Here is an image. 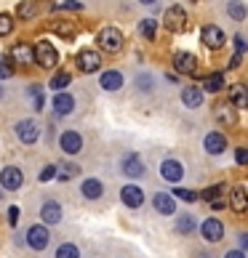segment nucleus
<instances>
[{
  "label": "nucleus",
  "instance_id": "obj_1",
  "mask_svg": "<svg viewBox=\"0 0 248 258\" xmlns=\"http://www.w3.org/2000/svg\"><path fill=\"white\" fill-rule=\"evenodd\" d=\"M24 240H27V245H30L32 250H45V247H48V242H51L48 226H45V224H32L30 229H27Z\"/></svg>",
  "mask_w": 248,
  "mask_h": 258
},
{
  "label": "nucleus",
  "instance_id": "obj_2",
  "mask_svg": "<svg viewBox=\"0 0 248 258\" xmlns=\"http://www.w3.org/2000/svg\"><path fill=\"white\" fill-rule=\"evenodd\" d=\"M35 64H40L43 70H54L56 64H59V51L54 48L51 43H37L35 45Z\"/></svg>",
  "mask_w": 248,
  "mask_h": 258
},
{
  "label": "nucleus",
  "instance_id": "obj_3",
  "mask_svg": "<svg viewBox=\"0 0 248 258\" xmlns=\"http://www.w3.org/2000/svg\"><path fill=\"white\" fill-rule=\"evenodd\" d=\"M99 48H104L107 53H118L123 48V32L118 27H104L99 32Z\"/></svg>",
  "mask_w": 248,
  "mask_h": 258
},
{
  "label": "nucleus",
  "instance_id": "obj_4",
  "mask_svg": "<svg viewBox=\"0 0 248 258\" xmlns=\"http://www.w3.org/2000/svg\"><path fill=\"white\" fill-rule=\"evenodd\" d=\"M14 133H16V139L22 141V144H27V147L35 144V141L40 139V128H37V122L30 120V117H27V120H19L16 125H14Z\"/></svg>",
  "mask_w": 248,
  "mask_h": 258
},
{
  "label": "nucleus",
  "instance_id": "obj_5",
  "mask_svg": "<svg viewBox=\"0 0 248 258\" xmlns=\"http://www.w3.org/2000/svg\"><path fill=\"white\" fill-rule=\"evenodd\" d=\"M75 64H78L80 72L91 75V72L102 70V56H99V51H93V48H83V51H78V56H75Z\"/></svg>",
  "mask_w": 248,
  "mask_h": 258
},
{
  "label": "nucleus",
  "instance_id": "obj_6",
  "mask_svg": "<svg viewBox=\"0 0 248 258\" xmlns=\"http://www.w3.org/2000/svg\"><path fill=\"white\" fill-rule=\"evenodd\" d=\"M24 184V173L22 168L16 165H6L3 170H0V186L6 189V192H16V189H22Z\"/></svg>",
  "mask_w": 248,
  "mask_h": 258
},
{
  "label": "nucleus",
  "instance_id": "obj_7",
  "mask_svg": "<svg viewBox=\"0 0 248 258\" xmlns=\"http://www.w3.org/2000/svg\"><path fill=\"white\" fill-rule=\"evenodd\" d=\"M120 170H123V176H128V178H144V173H147L144 162H141V157L136 152H128V155L120 160Z\"/></svg>",
  "mask_w": 248,
  "mask_h": 258
},
{
  "label": "nucleus",
  "instance_id": "obj_8",
  "mask_svg": "<svg viewBox=\"0 0 248 258\" xmlns=\"http://www.w3.org/2000/svg\"><path fill=\"white\" fill-rule=\"evenodd\" d=\"M163 24L168 27L171 32H184L187 30V11L182 6H171L168 11L163 14Z\"/></svg>",
  "mask_w": 248,
  "mask_h": 258
},
{
  "label": "nucleus",
  "instance_id": "obj_9",
  "mask_svg": "<svg viewBox=\"0 0 248 258\" xmlns=\"http://www.w3.org/2000/svg\"><path fill=\"white\" fill-rule=\"evenodd\" d=\"M8 56H11V61H14L16 67H22V70H27V67H32V64H35V45L16 43Z\"/></svg>",
  "mask_w": 248,
  "mask_h": 258
},
{
  "label": "nucleus",
  "instance_id": "obj_10",
  "mask_svg": "<svg viewBox=\"0 0 248 258\" xmlns=\"http://www.w3.org/2000/svg\"><path fill=\"white\" fill-rule=\"evenodd\" d=\"M120 203L126 205V208H131V210L141 208V205H144V192H141V186L126 184V186L120 189Z\"/></svg>",
  "mask_w": 248,
  "mask_h": 258
},
{
  "label": "nucleus",
  "instance_id": "obj_11",
  "mask_svg": "<svg viewBox=\"0 0 248 258\" xmlns=\"http://www.w3.org/2000/svg\"><path fill=\"white\" fill-rule=\"evenodd\" d=\"M200 234H203L206 242H219L224 237V224L219 221V218H206V221L200 224Z\"/></svg>",
  "mask_w": 248,
  "mask_h": 258
},
{
  "label": "nucleus",
  "instance_id": "obj_12",
  "mask_svg": "<svg viewBox=\"0 0 248 258\" xmlns=\"http://www.w3.org/2000/svg\"><path fill=\"white\" fill-rule=\"evenodd\" d=\"M59 147L64 155H78V152L83 149V136L78 131H64L59 136Z\"/></svg>",
  "mask_w": 248,
  "mask_h": 258
},
{
  "label": "nucleus",
  "instance_id": "obj_13",
  "mask_svg": "<svg viewBox=\"0 0 248 258\" xmlns=\"http://www.w3.org/2000/svg\"><path fill=\"white\" fill-rule=\"evenodd\" d=\"M174 70L179 75H197V59L187 51H179L174 53Z\"/></svg>",
  "mask_w": 248,
  "mask_h": 258
},
{
  "label": "nucleus",
  "instance_id": "obj_14",
  "mask_svg": "<svg viewBox=\"0 0 248 258\" xmlns=\"http://www.w3.org/2000/svg\"><path fill=\"white\" fill-rule=\"evenodd\" d=\"M160 176H163L168 184H179L184 176V165L179 160H163L160 162Z\"/></svg>",
  "mask_w": 248,
  "mask_h": 258
},
{
  "label": "nucleus",
  "instance_id": "obj_15",
  "mask_svg": "<svg viewBox=\"0 0 248 258\" xmlns=\"http://www.w3.org/2000/svg\"><path fill=\"white\" fill-rule=\"evenodd\" d=\"M224 32H222V27H216V24H206L203 27V43H206V48H211V51H219L224 45Z\"/></svg>",
  "mask_w": 248,
  "mask_h": 258
},
{
  "label": "nucleus",
  "instance_id": "obj_16",
  "mask_svg": "<svg viewBox=\"0 0 248 258\" xmlns=\"http://www.w3.org/2000/svg\"><path fill=\"white\" fill-rule=\"evenodd\" d=\"M203 149H206V155H222V152L227 149V136H224V133H219V131L206 133Z\"/></svg>",
  "mask_w": 248,
  "mask_h": 258
},
{
  "label": "nucleus",
  "instance_id": "obj_17",
  "mask_svg": "<svg viewBox=\"0 0 248 258\" xmlns=\"http://www.w3.org/2000/svg\"><path fill=\"white\" fill-rule=\"evenodd\" d=\"M227 205H230L235 213H248V189L245 186H232L230 197H227Z\"/></svg>",
  "mask_w": 248,
  "mask_h": 258
},
{
  "label": "nucleus",
  "instance_id": "obj_18",
  "mask_svg": "<svg viewBox=\"0 0 248 258\" xmlns=\"http://www.w3.org/2000/svg\"><path fill=\"white\" fill-rule=\"evenodd\" d=\"M40 218H43L45 226H56L62 221V205L56 203V200H45L40 205Z\"/></svg>",
  "mask_w": 248,
  "mask_h": 258
},
{
  "label": "nucleus",
  "instance_id": "obj_19",
  "mask_svg": "<svg viewBox=\"0 0 248 258\" xmlns=\"http://www.w3.org/2000/svg\"><path fill=\"white\" fill-rule=\"evenodd\" d=\"M54 112L59 114V117L72 114V112H75V96H72V93H67V91L56 93V96H54Z\"/></svg>",
  "mask_w": 248,
  "mask_h": 258
},
{
  "label": "nucleus",
  "instance_id": "obj_20",
  "mask_svg": "<svg viewBox=\"0 0 248 258\" xmlns=\"http://www.w3.org/2000/svg\"><path fill=\"white\" fill-rule=\"evenodd\" d=\"M214 117L222 122V125H230L232 128L235 122H237V112H235V107H232L230 101H222V104H216V107H214Z\"/></svg>",
  "mask_w": 248,
  "mask_h": 258
},
{
  "label": "nucleus",
  "instance_id": "obj_21",
  "mask_svg": "<svg viewBox=\"0 0 248 258\" xmlns=\"http://www.w3.org/2000/svg\"><path fill=\"white\" fill-rule=\"evenodd\" d=\"M152 205H155L158 213L163 216H174L176 213V203H174V195H166V192H158L152 197Z\"/></svg>",
  "mask_w": 248,
  "mask_h": 258
},
{
  "label": "nucleus",
  "instance_id": "obj_22",
  "mask_svg": "<svg viewBox=\"0 0 248 258\" xmlns=\"http://www.w3.org/2000/svg\"><path fill=\"white\" fill-rule=\"evenodd\" d=\"M80 195L85 200H99L104 195V184H102L99 178H85L83 184H80Z\"/></svg>",
  "mask_w": 248,
  "mask_h": 258
},
{
  "label": "nucleus",
  "instance_id": "obj_23",
  "mask_svg": "<svg viewBox=\"0 0 248 258\" xmlns=\"http://www.w3.org/2000/svg\"><path fill=\"white\" fill-rule=\"evenodd\" d=\"M230 104L235 109H248V88L240 83H235L230 88Z\"/></svg>",
  "mask_w": 248,
  "mask_h": 258
},
{
  "label": "nucleus",
  "instance_id": "obj_24",
  "mask_svg": "<svg viewBox=\"0 0 248 258\" xmlns=\"http://www.w3.org/2000/svg\"><path fill=\"white\" fill-rule=\"evenodd\" d=\"M182 104L189 109H197L203 104V88H195V85H187L182 91Z\"/></svg>",
  "mask_w": 248,
  "mask_h": 258
},
{
  "label": "nucleus",
  "instance_id": "obj_25",
  "mask_svg": "<svg viewBox=\"0 0 248 258\" xmlns=\"http://www.w3.org/2000/svg\"><path fill=\"white\" fill-rule=\"evenodd\" d=\"M99 83H102L104 91H120L123 88V75L118 70H107V72H102Z\"/></svg>",
  "mask_w": 248,
  "mask_h": 258
},
{
  "label": "nucleus",
  "instance_id": "obj_26",
  "mask_svg": "<svg viewBox=\"0 0 248 258\" xmlns=\"http://www.w3.org/2000/svg\"><path fill=\"white\" fill-rule=\"evenodd\" d=\"M48 30L56 32V35H62L64 40H72V37H75V24L72 22H62V19H56V22L48 24Z\"/></svg>",
  "mask_w": 248,
  "mask_h": 258
},
{
  "label": "nucleus",
  "instance_id": "obj_27",
  "mask_svg": "<svg viewBox=\"0 0 248 258\" xmlns=\"http://www.w3.org/2000/svg\"><path fill=\"white\" fill-rule=\"evenodd\" d=\"M203 91H208V93L224 91V72H211L208 75V78L203 80Z\"/></svg>",
  "mask_w": 248,
  "mask_h": 258
},
{
  "label": "nucleus",
  "instance_id": "obj_28",
  "mask_svg": "<svg viewBox=\"0 0 248 258\" xmlns=\"http://www.w3.org/2000/svg\"><path fill=\"white\" fill-rule=\"evenodd\" d=\"M56 170H59V173H56V178H59V181H70V178H75V176L80 173V168L75 165V162H59Z\"/></svg>",
  "mask_w": 248,
  "mask_h": 258
},
{
  "label": "nucleus",
  "instance_id": "obj_29",
  "mask_svg": "<svg viewBox=\"0 0 248 258\" xmlns=\"http://www.w3.org/2000/svg\"><path fill=\"white\" fill-rule=\"evenodd\" d=\"M227 14H230L235 22H243L248 16V8L243 6V0H230V3H227Z\"/></svg>",
  "mask_w": 248,
  "mask_h": 258
},
{
  "label": "nucleus",
  "instance_id": "obj_30",
  "mask_svg": "<svg viewBox=\"0 0 248 258\" xmlns=\"http://www.w3.org/2000/svg\"><path fill=\"white\" fill-rule=\"evenodd\" d=\"M54 258H80V250H78V245H72V242H64L56 247V255Z\"/></svg>",
  "mask_w": 248,
  "mask_h": 258
},
{
  "label": "nucleus",
  "instance_id": "obj_31",
  "mask_svg": "<svg viewBox=\"0 0 248 258\" xmlns=\"http://www.w3.org/2000/svg\"><path fill=\"white\" fill-rule=\"evenodd\" d=\"M14 61H11V56L3 53L0 56V80H8V78H14Z\"/></svg>",
  "mask_w": 248,
  "mask_h": 258
},
{
  "label": "nucleus",
  "instance_id": "obj_32",
  "mask_svg": "<svg viewBox=\"0 0 248 258\" xmlns=\"http://www.w3.org/2000/svg\"><path fill=\"white\" fill-rule=\"evenodd\" d=\"M195 229V216H189V213H184V216H179L176 218V232H182V234H189Z\"/></svg>",
  "mask_w": 248,
  "mask_h": 258
},
{
  "label": "nucleus",
  "instance_id": "obj_33",
  "mask_svg": "<svg viewBox=\"0 0 248 258\" xmlns=\"http://www.w3.org/2000/svg\"><path fill=\"white\" fill-rule=\"evenodd\" d=\"M70 83H72V75L70 72H56L54 78H51V88L54 91H64Z\"/></svg>",
  "mask_w": 248,
  "mask_h": 258
},
{
  "label": "nucleus",
  "instance_id": "obj_34",
  "mask_svg": "<svg viewBox=\"0 0 248 258\" xmlns=\"http://www.w3.org/2000/svg\"><path fill=\"white\" fill-rule=\"evenodd\" d=\"M155 30H158L155 19H144V22H139V32L144 35L147 40H152V37H155Z\"/></svg>",
  "mask_w": 248,
  "mask_h": 258
},
{
  "label": "nucleus",
  "instance_id": "obj_35",
  "mask_svg": "<svg viewBox=\"0 0 248 258\" xmlns=\"http://www.w3.org/2000/svg\"><path fill=\"white\" fill-rule=\"evenodd\" d=\"M30 96H32V107H35V112H40L43 109V88L40 85H30Z\"/></svg>",
  "mask_w": 248,
  "mask_h": 258
},
{
  "label": "nucleus",
  "instance_id": "obj_36",
  "mask_svg": "<svg viewBox=\"0 0 248 258\" xmlns=\"http://www.w3.org/2000/svg\"><path fill=\"white\" fill-rule=\"evenodd\" d=\"M14 32V16L11 14H0V37Z\"/></svg>",
  "mask_w": 248,
  "mask_h": 258
},
{
  "label": "nucleus",
  "instance_id": "obj_37",
  "mask_svg": "<svg viewBox=\"0 0 248 258\" xmlns=\"http://www.w3.org/2000/svg\"><path fill=\"white\" fill-rule=\"evenodd\" d=\"M224 195V184H214V186H208V189H203V200H208V203H214L216 197H222Z\"/></svg>",
  "mask_w": 248,
  "mask_h": 258
},
{
  "label": "nucleus",
  "instance_id": "obj_38",
  "mask_svg": "<svg viewBox=\"0 0 248 258\" xmlns=\"http://www.w3.org/2000/svg\"><path fill=\"white\" fill-rule=\"evenodd\" d=\"M16 14H19V19H32V16H35V3H30V0H22V3H19V8H16Z\"/></svg>",
  "mask_w": 248,
  "mask_h": 258
},
{
  "label": "nucleus",
  "instance_id": "obj_39",
  "mask_svg": "<svg viewBox=\"0 0 248 258\" xmlns=\"http://www.w3.org/2000/svg\"><path fill=\"white\" fill-rule=\"evenodd\" d=\"M174 197L184 200V203H195V200L200 197L197 192H192V189H174Z\"/></svg>",
  "mask_w": 248,
  "mask_h": 258
},
{
  "label": "nucleus",
  "instance_id": "obj_40",
  "mask_svg": "<svg viewBox=\"0 0 248 258\" xmlns=\"http://www.w3.org/2000/svg\"><path fill=\"white\" fill-rule=\"evenodd\" d=\"M83 3L80 0H64L62 6H54V11H80Z\"/></svg>",
  "mask_w": 248,
  "mask_h": 258
},
{
  "label": "nucleus",
  "instance_id": "obj_41",
  "mask_svg": "<svg viewBox=\"0 0 248 258\" xmlns=\"http://www.w3.org/2000/svg\"><path fill=\"white\" fill-rule=\"evenodd\" d=\"M56 173H59V170H56V165H45V168L40 170V176H37V178H40L43 184H45V181H51V178H56Z\"/></svg>",
  "mask_w": 248,
  "mask_h": 258
},
{
  "label": "nucleus",
  "instance_id": "obj_42",
  "mask_svg": "<svg viewBox=\"0 0 248 258\" xmlns=\"http://www.w3.org/2000/svg\"><path fill=\"white\" fill-rule=\"evenodd\" d=\"M6 221H8V226H16V224H19V208H16V205H11V208H8V213H6Z\"/></svg>",
  "mask_w": 248,
  "mask_h": 258
},
{
  "label": "nucleus",
  "instance_id": "obj_43",
  "mask_svg": "<svg viewBox=\"0 0 248 258\" xmlns=\"http://www.w3.org/2000/svg\"><path fill=\"white\" fill-rule=\"evenodd\" d=\"M235 162H237V165H248V149L245 147L235 149Z\"/></svg>",
  "mask_w": 248,
  "mask_h": 258
},
{
  "label": "nucleus",
  "instance_id": "obj_44",
  "mask_svg": "<svg viewBox=\"0 0 248 258\" xmlns=\"http://www.w3.org/2000/svg\"><path fill=\"white\" fill-rule=\"evenodd\" d=\"M235 51H237V53H245V51H248V43L243 40V37H240V35H237V37H235Z\"/></svg>",
  "mask_w": 248,
  "mask_h": 258
},
{
  "label": "nucleus",
  "instance_id": "obj_45",
  "mask_svg": "<svg viewBox=\"0 0 248 258\" xmlns=\"http://www.w3.org/2000/svg\"><path fill=\"white\" fill-rule=\"evenodd\" d=\"M224 258H245V253H243V250H227Z\"/></svg>",
  "mask_w": 248,
  "mask_h": 258
},
{
  "label": "nucleus",
  "instance_id": "obj_46",
  "mask_svg": "<svg viewBox=\"0 0 248 258\" xmlns=\"http://www.w3.org/2000/svg\"><path fill=\"white\" fill-rule=\"evenodd\" d=\"M214 210H222V208H227V200H214Z\"/></svg>",
  "mask_w": 248,
  "mask_h": 258
},
{
  "label": "nucleus",
  "instance_id": "obj_47",
  "mask_svg": "<svg viewBox=\"0 0 248 258\" xmlns=\"http://www.w3.org/2000/svg\"><path fill=\"white\" fill-rule=\"evenodd\" d=\"M240 247H243V250H248V232L240 234Z\"/></svg>",
  "mask_w": 248,
  "mask_h": 258
},
{
  "label": "nucleus",
  "instance_id": "obj_48",
  "mask_svg": "<svg viewBox=\"0 0 248 258\" xmlns=\"http://www.w3.org/2000/svg\"><path fill=\"white\" fill-rule=\"evenodd\" d=\"M237 64H240V53H235V56H232V59H230V70H235V67H237Z\"/></svg>",
  "mask_w": 248,
  "mask_h": 258
},
{
  "label": "nucleus",
  "instance_id": "obj_49",
  "mask_svg": "<svg viewBox=\"0 0 248 258\" xmlns=\"http://www.w3.org/2000/svg\"><path fill=\"white\" fill-rule=\"evenodd\" d=\"M139 3H141V6H152L155 0H139Z\"/></svg>",
  "mask_w": 248,
  "mask_h": 258
},
{
  "label": "nucleus",
  "instance_id": "obj_50",
  "mask_svg": "<svg viewBox=\"0 0 248 258\" xmlns=\"http://www.w3.org/2000/svg\"><path fill=\"white\" fill-rule=\"evenodd\" d=\"M0 200H3V186H0Z\"/></svg>",
  "mask_w": 248,
  "mask_h": 258
},
{
  "label": "nucleus",
  "instance_id": "obj_51",
  "mask_svg": "<svg viewBox=\"0 0 248 258\" xmlns=\"http://www.w3.org/2000/svg\"><path fill=\"white\" fill-rule=\"evenodd\" d=\"M0 99H3V88H0Z\"/></svg>",
  "mask_w": 248,
  "mask_h": 258
}]
</instances>
